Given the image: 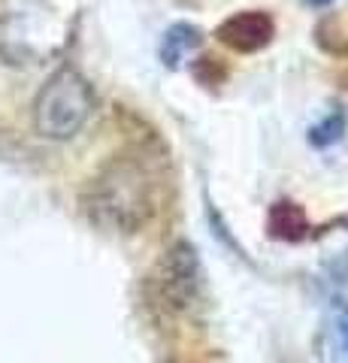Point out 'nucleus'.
Returning <instances> with one entry per match:
<instances>
[{
  "label": "nucleus",
  "mask_w": 348,
  "mask_h": 363,
  "mask_svg": "<svg viewBox=\"0 0 348 363\" xmlns=\"http://www.w3.org/2000/svg\"><path fill=\"white\" fill-rule=\"evenodd\" d=\"M164 157L145 145L112 155L82 191V209L94 224L116 233H140L164 203Z\"/></svg>",
  "instance_id": "nucleus-1"
},
{
  "label": "nucleus",
  "mask_w": 348,
  "mask_h": 363,
  "mask_svg": "<svg viewBox=\"0 0 348 363\" xmlns=\"http://www.w3.org/2000/svg\"><path fill=\"white\" fill-rule=\"evenodd\" d=\"M145 303L161 321L191 315L203 300L206 279L197 248L179 240L155 260V267L145 276Z\"/></svg>",
  "instance_id": "nucleus-2"
},
{
  "label": "nucleus",
  "mask_w": 348,
  "mask_h": 363,
  "mask_svg": "<svg viewBox=\"0 0 348 363\" xmlns=\"http://www.w3.org/2000/svg\"><path fill=\"white\" fill-rule=\"evenodd\" d=\"M94 112V88L73 67L55 70L33 97V128L55 143L73 140Z\"/></svg>",
  "instance_id": "nucleus-3"
},
{
  "label": "nucleus",
  "mask_w": 348,
  "mask_h": 363,
  "mask_svg": "<svg viewBox=\"0 0 348 363\" xmlns=\"http://www.w3.org/2000/svg\"><path fill=\"white\" fill-rule=\"evenodd\" d=\"M215 40L237 55H257L276 40V18L266 9H240L215 28Z\"/></svg>",
  "instance_id": "nucleus-4"
},
{
  "label": "nucleus",
  "mask_w": 348,
  "mask_h": 363,
  "mask_svg": "<svg viewBox=\"0 0 348 363\" xmlns=\"http://www.w3.org/2000/svg\"><path fill=\"white\" fill-rule=\"evenodd\" d=\"M266 236L276 242H303L309 236V218L300 203L276 200L266 215Z\"/></svg>",
  "instance_id": "nucleus-5"
},
{
  "label": "nucleus",
  "mask_w": 348,
  "mask_h": 363,
  "mask_svg": "<svg viewBox=\"0 0 348 363\" xmlns=\"http://www.w3.org/2000/svg\"><path fill=\"white\" fill-rule=\"evenodd\" d=\"M200 45H203V30L197 25H191V21H176V25H170L164 30L161 45H158V58L164 67L179 70Z\"/></svg>",
  "instance_id": "nucleus-6"
},
{
  "label": "nucleus",
  "mask_w": 348,
  "mask_h": 363,
  "mask_svg": "<svg viewBox=\"0 0 348 363\" xmlns=\"http://www.w3.org/2000/svg\"><path fill=\"white\" fill-rule=\"evenodd\" d=\"M321 357L324 363H348V303L333 306L321 327Z\"/></svg>",
  "instance_id": "nucleus-7"
},
{
  "label": "nucleus",
  "mask_w": 348,
  "mask_h": 363,
  "mask_svg": "<svg viewBox=\"0 0 348 363\" xmlns=\"http://www.w3.org/2000/svg\"><path fill=\"white\" fill-rule=\"evenodd\" d=\"M345 130H348V116H345V109L342 106H333L327 116H321L315 124L309 128V143H312V149H333V145H339L345 140Z\"/></svg>",
  "instance_id": "nucleus-8"
},
{
  "label": "nucleus",
  "mask_w": 348,
  "mask_h": 363,
  "mask_svg": "<svg viewBox=\"0 0 348 363\" xmlns=\"http://www.w3.org/2000/svg\"><path fill=\"white\" fill-rule=\"evenodd\" d=\"M194 79L200 85H221L224 79H228V67H224L221 58H215V55H203L197 64H194Z\"/></svg>",
  "instance_id": "nucleus-9"
},
{
  "label": "nucleus",
  "mask_w": 348,
  "mask_h": 363,
  "mask_svg": "<svg viewBox=\"0 0 348 363\" xmlns=\"http://www.w3.org/2000/svg\"><path fill=\"white\" fill-rule=\"evenodd\" d=\"M306 6H315V9H324V6H330L333 0H303Z\"/></svg>",
  "instance_id": "nucleus-10"
}]
</instances>
